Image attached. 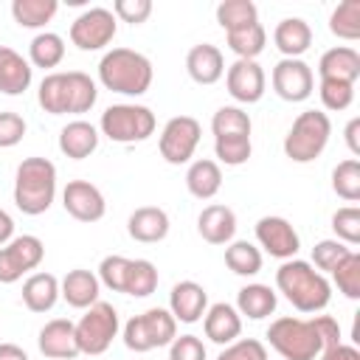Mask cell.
<instances>
[{"mask_svg":"<svg viewBox=\"0 0 360 360\" xmlns=\"http://www.w3.org/2000/svg\"><path fill=\"white\" fill-rule=\"evenodd\" d=\"M276 287L298 312H321L332 301V284L304 259L281 262L276 270Z\"/></svg>","mask_w":360,"mask_h":360,"instance_id":"1","label":"cell"},{"mask_svg":"<svg viewBox=\"0 0 360 360\" xmlns=\"http://www.w3.org/2000/svg\"><path fill=\"white\" fill-rule=\"evenodd\" d=\"M155 70L149 56L132 48H112L98 62V82L121 96H143L152 87Z\"/></svg>","mask_w":360,"mask_h":360,"instance_id":"2","label":"cell"},{"mask_svg":"<svg viewBox=\"0 0 360 360\" xmlns=\"http://www.w3.org/2000/svg\"><path fill=\"white\" fill-rule=\"evenodd\" d=\"M53 197L56 166L48 158H25L14 172V205L28 217H39L53 205Z\"/></svg>","mask_w":360,"mask_h":360,"instance_id":"3","label":"cell"},{"mask_svg":"<svg viewBox=\"0 0 360 360\" xmlns=\"http://www.w3.org/2000/svg\"><path fill=\"white\" fill-rule=\"evenodd\" d=\"M264 338L284 360H315L323 352V338L315 318L281 315L267 326Z\"/></svg>","mask_w":360,"mask_h":360,"instance_id":"4","label":"cell"},{"mask_svg":"<svg viewBox=\"0 0 360 360\" xmlns=\"http://www.w3.org/2000/svg\"><path fill=\"white\" fill-rule=\"evenodd\" d=\"M329 135H332L329 115L321 110H304L284 135V155L292 163H312L326 149Z\"/></svg>","mask_w":360,"mask_h":360,"instance_id":"5","label":"cell"},{"mask_svg":"<svg viewBox=\"0 0 360 360\" xmlns=\"http://www.w3.org/2000/svg\"><path fill=\"white\" fill-rule=\"evenodd\" d=\"M124 346L135 354H143V352H152V349H160V346H169L174 338H177V321L169 309L163 307H152L141 315H132L127 323H124Z\"/></svg>","mask_w":360,"mask_h":360,"instance_id":"6","label":"cell"},{"mask_svg":"<svg viewBox=\"0 0 360 360\" xmlns=\"http://www.w3.org/2000/svg\"><path fill=\"white\" fill-rule=\"evenodd\" d=\"M155 112L143 104H110L101 112L98 129L112 143H141L155 135Z\"/></svg>","mask_w":360,"mask_h":360,"instance_id":"7","label":"cell"},{"mask_svg":"<svg viewBox=\"0 0 360 360\" xmlns=\"http://www.w3.org/2000/svg\"><path fill=\"white\" fill-rule=\"evenodd\" d=\"M121 321H118V309L107 301H96L93 307L84 309V315L76 321V343H79V354H104L110 349V343L118 338Z\"/></svg>","mask_w":360,"mask_h":360,"instance_id":"8","label":"cell"},{"mask_svg":"<svg viewBox=\"0 0 360 360\" xmlns=\"http://www.w3.org/2000/svg\"><path fill=\"white\" fill-rule=\"evenodd\" d=\"M200 135H202V127L197 118L191 115H174L163 124L160 129V138H158V149H160V158L172 166H183L194 158L197 152V143H200Z\"/></svg>","mask_w":360,"mask_h":360,"instance_id":"9","label":"cell"},{"mask_svg":"<svg viewBox=\"0 0 360 360\" xmlns=\"http://www.w3.org/2000/svg\"><path fill=\"white\" fill-rule=\"evenodd\" d=\"M115 31H118L115 14L104 6H93V8H84L70 22V42L79 51H101L115 39Z\"/></svg>","mask_w":360,"mask_h":360,"instance_id":"10","label":"cell"},{"mask_svg":"<svg viewBox=\"0 0 360 360\" xmlns=\"http://www.w3.org/2000/svg\"><path fill=\"white\" fill-rule=\"evenodd\" d=\"M45 259V245L34 233L14 236L8 245L0 248V284H14L25 273L37 270Z\"/></svg>","mask_w":360,"mask_h":360,"instance_id":"11","label":"cell"},{"mask_svg":"<svg viewBox=\"0 0 360 360\" xmlns=\"http://www.w3.org/2000/svg\"><path fill=\"white\" fill-rule=\"evenodd\" d=\"M270 82H273L276 96L290 104L307 101L315 90V73L304 59H278Z\"/></svg>","mask_w":360,"mask_h":360,"instance_id":"12","label":"cell"},{"mask_svg":"<svg viewBox=\"0 0 360 360\" xmlns=\"http://www.w3.org/2000/svg\"><path fill=\"white\" fill-rule=\"evenodd\" d=\"M225 87H228V93H231L233 101H239V104H256L264 96L267 76H264V70H262V65L256 59H236L225 70Z\"/></svg>","mask_w":360,"mask_h":360,"instance_id":"13","label":"cell"},{"mask_svg":"<svg viewBox=\"0 0 360 360\" xmlns=\"http://www.w3.org/2000/svg\"><path fill=\"white\" fill-rule=\"evenodd\" d=\"M62 208L79 222H98L107 214V200L90 180H70L62 188Z\"/></svg>","mask_w":360,"mask_h":360,"instance_id":"14","label":"cell"},{"mask_svg":"<svg viewBox=\"0 0 360 360\" xmlns=\"http://www.w3.org/2000/svg\"><path fill=\"white\" fill-rule=\"evenodd\" d=\"M256 242L276 259L287 262V259H295L298 248H301V239H298V231L292 228L290 219L284 217H262L256 222Z\"/></svg>","mask_w":360,"mask_h":360,"instance_id":"15","label":"cell"},{"mask_svg":"<svg viewBox=\"0 0 360 360\" xmlns=\"http://www.w3.org/2000/svg\"><path fill=\"white\" fill-rule=\"evenodd\" d=\"M39 352L48 360H73L79 357V343H76V323L68 318H53L39 329L37 338Z\"/></svg>","mask_w":360,"mask_h":360,"instance_id":"16","label":"cell"},{"mask_svg":"<svg viewBox=\"0 0 360 360\" xmlns=\"http://www.w3.org/2000/svg\"><path fill=\"white\" fill-rule=\"evenodd\" d=\"M208 309V292L202 284L186 278V281H177L169 292V312L174 315V321L180 323H197L202 321Z\"/></svg>","mask_w":360,"mask_h":360,"instance_id":"17","label":"cell"},{"mask_svg":"<svg viewBox=\"0 0 360 360\" xmlns=\"http://www.w3.org/2000/svg\"><path fill=\"white\" fill-rule=\"evenodd\" d=\"M169 214L158 205H141L129 214L127 219V233L141 242V245H155V242H163L169 236Z\"/></svg>","mask_w":360,"mask_h":360,"instance_id":"18","label":"cell"},{"mask_svg":"<svg viewBox=\"0 0 360 360\" xmlns=\"http://www.w3.org/2000/svg\"><path fill=\"white\" fill-rule=\"evenodd\" d=\"M202 329H205V338L211 343L228 346V343H233L242 335V315L236 312V307H231L225 301H217V304H211L205 309Z\"/></svg>","mask_w":360,"mask_h":360,"instance_id":"19","label":"cell"},{"mask_svg":"<svg viewBox=\"0 0 360 360\" xmlns=\"http://www.w3.org/2000/svg\"><path fill=\"white\" fill-rule=\"evenodd\" d=\"M197 231L208 245H228L236 233V214L222 202H211L197 217Z\"/></svg>","mask_w":360,"mask_h":360,"instance_id":"20","label":"cell"},{"mask_svg":"<svg viewBox=\"0 0 360 360\" xmlns=\"http://www.w3.org/2000/svg\"><path fill=\"white\" fill-rule=\"evenodd\" d=\"M186 70L197 84H217L225 76L222 51L211 42H200L186 53Z\"/></svg>","mask_w":360,"mask_h":360,"instance_id":"21","label":"cell"},{"mask_svg":"<svg viewBox=\"0 0 360 360\" xmlns=\"http://www.w3.org/2000/svg\"><path fill=\"white\" fill-rule=\"evenodd\" d=\"M98 292H101V281L93 270H84V267H76V270H68V276L59 281V298H65L73 309H87L98 301Z\"/></svg>","mask_w":360,"mask_h":360,"instance_id":"22","label":"cell"},{"mask_svg":"<svg viewBox=\"0 0 360 360\" xmlns=\"http://www.w3.org/2000/svg\"><path fill=\"white\" fill-rule=\"evenodd\" d=\"M34 68L31 62L8 45H0V93L3 96H22L31 87Z\"/></svg>","mask_w":360,"mask_h":360,"instance_id":"23","label":"cell"},{"mask_svg":"<svg viewBox=\"0 0 360 360\" xmlns=\"http://www.w3.org/2000/svg\"><path fill=\"white\" fill-rule=\"evenodd\" d=\"M318 76L354 84L360 79V53L349 45H335V48L323 51L318 59Z\"/></svg>","mask_w":360,"mask_h":360,"instance_id":"24","label":"cell"},{"mask_svg":"<svg viewBox=\"0 0 360 360\" xmlns=\"http://www.w3.org/2000/svg\"><path fill=\"white\" fill-rule=\"evenodd\" d=\"M98 149V129L90 121H70L59 129V152L70 160H84Z\"/></svg>","mask_w":360,"mask_h":360,"instance_id":"25","label":"cell"},{"mask_svg":"<svg viewBox=\"0 0 360 360\" xmlns=\"http://www.w3.org/2000/svg\"><path fill=\"white\" fill-rule=\"evenodd\" d=\"M273 42L284 59H301V53H307L312 45V28L301 17H284L273 31Z\"/></svg>","mask_w":360,"mask_h":360,"instance_id":"26","label":"cell"},{"mask_svg":"<svg viewBox=\"0 0 360 360\" xmlns=\"http://www.w3.org/2000/svg\"><path fill=\"white\" fill-rule=\"evenodd\" d=\"M278 307V295L270 284H245L239 292H236V312L250 318V321H262L267 315H273Z\"/></svg>","mask_w":360,"mask_h":360,"instance_id":"27","label":"cell"},{"mask_svg":"<svg viewBox=\"0 0 360 360\" xmlns=\"http://www.w3.org/2000/svg\"><path fill=\"white\" fill-rule=\"evenodd\" d=\"M59 301V278L53 273H31L22 281V304L31 312H48Z\"/></svg>","mask_w":360,"mask_h":360,"instance_id":"28","label":"cell"},{"mask_svg":"<svg viewBox=\"0 0 360 360\" xmlns=\"http://www.w3.org/2000/svg\"><path fill=\"white\" fill-rule=\"evenodd\" d=\"M186 188L197 200H211L222 188V169L211 158H200L186 172Z\"/></svg>","mask_w":360,"mask_h":360,"instance_id":"29","label":"cell"},{"mask_svg":"<svg viewBox=\"0 0 360 360\" xmlns=\"http://www.w3.org/2000/svg\"><path fill=\"white\" fill-rule=\"evenodd\" d=\"M65 93H68V112L73 115L87 112L98 98V87L84 70H65Z\"/></svg>","mask_w":360,"mask_h":360,"instance_id":"30","label":"cell"},{"mask_svg":"<svg viewBox=\"0 0 360 360\" xmlns=\"http://www.w3.org/2000/svg\"><path fill=\"white\" fill-rule=\"evenodd\" d=\"M56 11V0H11V17L20 28H45Z\"/></svg>","mask_w":360,"mask_h":360,"instance_id":"31","label":"cell"},{"mask_svg":"<svg viewBox=\"0 0 360 360\" xmlns=\"http://www.w3.org/2000/svg\"><path fill=\"white\" fill-rule=\"evenodd\" d=\"M225 42L236 53V59H256L264 51V45H267V31H264L262 22H250L245 28L228 31L225 34Z\"/></svg>","mask_w":360,"mask_h":360,"instance_id":"32","label":"cell"},{"mask_svg":"<svg viewBox=\"0 0 360 360\" xmlns=\"http://www.w3.org/2000/svg\"><path fill=\"white\" fill-rule=\"evenodd\" d=\"M225 264H228L231 273L250 278L262 270V250L248 239H233L225 248Z\"/></svg>","mask_w":360,"mask_h":360,"instance_id":"33","label":"cell"},{"mask_svg":"<svg viewBox=\"0 0 360 360\" xmlns=\"http://www.w3.org/2000/svg\"><path fill=\"white\" fill-rule=\"evenodd\" d=\"M158 267L149 262V259H129V267H127V278H124V295H132V298H146L158 290Z\"/></svg>","mask_w":360,"mask_h":360,"instance_id":"34","label":"cell"},{"mask_svg":"<svg viewBox=\"0 0 360 360\" xmlns=\"http://www.w3.org/2000/svg\"><path fill=\"white\" fill-rule=\"evenodd\" d=\"M65 59V39L53 31H39L28 42V62L34 68H56Z\"/></svg>","mask_w":360,"mask_h":360,"instance_id":"35","label":"cell"},{"mask_svg":"<svg viewBox=\"0 0 360 360\" xmlns=\"http://www.w3.org/2000/svg\"><path fill=\"white\" fill-rule=\"evenodd\" d=\"M250 129H253V121L250 115L236 107V104H225L214 112L211 118V132L214 138H236V135H248L250 138Z\"/></svg>","mask_w":360,"mask_h":360,"instance_id":"36","label":"cell"},{"mask_svg":"<svg viewBox=\"0 0 360 360\" xmlns=\"http://www.w3.org/2000/svg\"><path fill=\"white\" fill-rule=\"evenodd\" d=\"M217 22L228 34V31L245 28L250 22H259V8L253 0H222L217 6Z\"/></svg>","mask_w":360,"mask_h":360,"instance_id":"37","label":"cell"},{"mask_svg":"<svg viewBox=\"0 0 360 360\" xmlns=\"http://www.w3.org/2000/svg\"><path fill=\"white\" fill-rule=\"evenodd\" d=\"M329 31L338 39L354 42L360 39V0H343L329 14Z\"/></svg>","mask_w":360,"mask_h":360,"instance_id":"38","label":"cell"},{"mask_svg":"<svg viewBox=\"0 0 360 360\" xmlns=\"http://www.w3.org/2000/svg\"><path fill=\"white\" fill-rule=\"evenodd\" d=\"M332 191L338 197H343L346 202H357L360 200V160L357 158L340 160L332 169Z\"/></svg>","mask_w":360,"mask_h":360,"instance_id":"39","label":"cell"},{"mask_svg":"<svg viewBox=\"0 0 360 360\" xmlns=\"http://www.w3.org/2000/svg\"><path fill=\"white\" fill-rule=\"evenodd\" d=\"M332 281L346 298L352 301L360 298V253L357 250H349V256L332 270Z\"/></svg>","mask_w":360,"mask_h":360,"instance_id":"40","label":"cell"},{"mask_svg":"<svg viewBox=\"0 0 360 360\" xmlns=\"http://www.w3.org/2000/svg\"><path fill=\"white\" fill-rule=\"evenodd\" d=\"M332 231H335V239L354 248L360 245V208L357 205H343L332 214Z\"/></svg>","mask_w":360,"mask_h":360,"instance_id":"41","label":"cell"},{"mask_svg":"<svg viewBox=\"0 0 360 360\" xmlns=\"http://www.w3.org/2000/svg\"><path fill=\"white\" fill-rule=\"evenodd\" d=\"M214 152L219 158V163L225 166H242L250 160L253 155V143L248 135H236V138H214Z\"/></svg>","mask_w":360,"mask_h":360,"instance_id":"42","label":"cell"},{"mask_svg":"<svg viewBox=\"0 0 360 360\" xmlns=\"http://www.w3.org/2000/svg\"><path fill=\"white\" fill-rule=\"evenodd\" d=\"M349 250H354V248H349V245H343L338 239H321L312 248V267L318 273H332L349 256Z\"/></svg>","mask_w":360,"mask_h":360,"instance_id":"43","label":"cell"},{"mask_svg":"<svg viewBox=\"0 0 360 360\" xmlns=\"http://www.w3.org/2000/svg\"><path fill=\"white\" fill-rule=\"evenodd\" d=\"M318 96H321V104H323L326 110L340 112V110L352 107V101H354V84H349V82H335V79H321Z\"/></svg>","mask_w":360,"mask_h":360,"instance_id":"44","label":"cell"},{"mask_svg":"<svg viewBox=\"0 0 360 360\" xmlns=\"http://www.w3.org/2000/svg\"><path fill=\"white\" fill-rule=\"evenodd\" d=\"M217 360H267V349L256 338H236L217 354Z\"/></svg>","mask_w":360,"mask_h":360,"instance_id":"45","label":"cell"},{"mask_svg":"<svg viewBox=\"0 0 360 360\" xmlns=\"http://www.w3.org/2000/svg\"><path fill=\"white\" fill-rule=\"evenodd\" d=\"M129 259L127 256H104L98 264V281L110 287L112 292H124V278H127Z\"/></svg>","mask_w":360,"mask_h":360,"instance_id":"46","label":"cell"},{"mask_svg":"<svg viewBox=\"0 0 360 360\" xmlns=\"http://www.w3.org/2000/svg\"><path fill=\"white\" fill-rule=\"evenodd\" d=\"M110 11H112L115 20H121V22L141 25V22H146L149 14H152V0H115Z\"/></svg>","mask_w":360,"mask_h":360,"instance_id":"47","label":"cell"},{"mask_svg":"<svg viewBox=\"0 0 360 360\" xmlns=\"http://www.w3.org/2000/svg\"><path fill=\"white\" fill-rule=\"evenodd\" d=\"M25 118L20 112L3 110L0 112V149H11L25 138Z\"/></svg>","mask_w":360,"mask_h":360,"instance_id":"48","label":"cell"},{"mask_svg":"<svg viewBox=\"0 0 360 360\" xmlns=\"http://www.w3.org/2000/svg\"><path fill=\"white\" fill-rule=\"evenodd\" d=\"M169 360H205V343L197 335H180L169 343Z\"/></svg>","mask_w":360,"mask_h":360,"instance_id":"49","label":"cell"},{"mask_svg":"<svg viewBox=\"0 0 360 360\" xmlns=\"http://www.w3.org/2000/svg\"><path fill=\"white\" fill-rule=\"evenodd\" d=\"M321 360H360V352H357V346H352V343H335V346H329V349H323L321 354H318Z\"/></svg>","mask_w":360,"mask_h":360,"instance_id":"50","label":"cell"},{"mask_svg":"<svg viewBox=\"0 0 360 360\" xmlns=\"http://www.w3.org/2000/svg\"><path fill=\"white\" fill-rule=\"evenodd\" d=\"M343 138H346V146L352 155H360V118H352L343 129Z\"/></svg>","mask_w":360,"mask_h":360,"instance_id":"51","label":"cell"},{"mask_svg":"<svg viewBox=\"0 0 360 360\" xmlns=\"http://www.w3.org/2000/svg\"><path fill=\"white\" fill-rule=\"evenodd\" d=\"M14 239V219H11V214L8 211H3L0 208V248L3 245H8Z\"/></svg>","mask_w":360,"mask_h":360,"instance_id":"52","label":"cell"},{"mask_svg":"<svg viewBox=\"0 0 360 360\" xmlns=\"http://www.w3.org/2000/svg\"><path fill=\"white\" fill-rule=\"evenodd\" d=\"M0 360H28V354L17 343H0Z\"/></svg>","mask_w":360,"mask_h":360,"instance_id":"53","label":"cell"}]
</instances>
